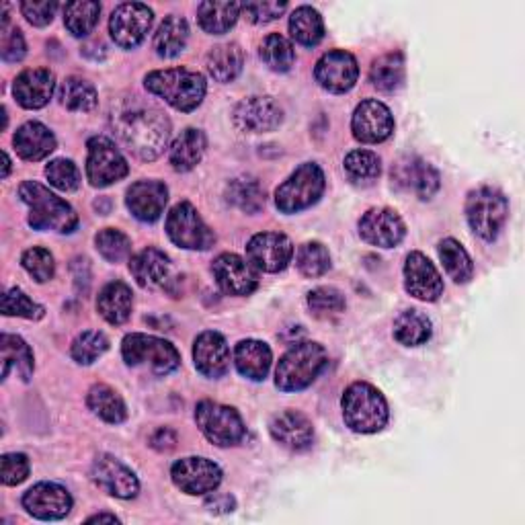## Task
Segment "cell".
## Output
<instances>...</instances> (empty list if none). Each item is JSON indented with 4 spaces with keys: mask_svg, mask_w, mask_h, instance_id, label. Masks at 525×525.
Returning a JSON list of instances; mask_svg holds the SVG:
<instances>
[{
    "mask_svg": "<svg viewBox=\"0 0 525 525\" xmlns=\"http://www.w3.org/2000/svg\"><path fill=\"white\" fill-rule=\"evenodd\" d=\"M405 234V222L390 208H374L359 220V236L372 247L392 249L400 245Z\"/></svg>",
    "mask_w": 525,
    "mask_h": 525,
    "instance_id": "44dd1931",
    "label": "cell"
},
{
    "mask_svg": "<svg viewBox=\"0 0 525 525\" xmlns=\"http://www.w3.org/2000/svg\"><path fill=\"white\" fill-rule=\"evenodd\" d=\"M509 216L507 197L493 187H478L466 199V218L474 234L495 240Z\"/></svg>",
    "mask_w": 525,
    "mask_h": 525,
    "instance_id": "ba28073f",
    "label": "cell"
},
{
    "mask_svg": "<svg viewBox=\"0 0 525 525\" xmlns=\"http://www.w3.org/2000/svg\"><path fill=\"white\" fill-rule=\"evenodd\" d=\"M290 33L298 44L312 48L318 46L325 37V23L316 9L298 7L290 17Z\"/></svg>",
    "mask_w": 525,
    "mask_h": 525,
    "instance_id": "b9f144b4",
    "label": "cell"
},
{
    "mask_svg": "<svg viewBox=\"0 0 525 525\" xmlns=\"http://www.w3.org/2000/svg\"><path fill=\"white\" fill-rule=\"evenodd\" d=\"M351 130L355 140L363 144H380L392 136L394 117L390 109L376 99L361 101L353 111Z\"/></svg>",
    "mask_w": 525,
    "mask_h": 525,
    "instance_id": "2e32d148",
    "label": "cell"
},
{
    "mask_svg": "<svg viewBox=\"0 0 525 525\" xmlns=\"http://www.w3.org/2000/svg\"><path fill=\"white\" fill-rule=\"evenodd\" d=\"M439 259L443 269L456 281V284H468L474 275V263L466 249L454 238H446L439 242Z\"/></svg>",
    "mask_w": 525,
    "mask_h": 525,
    "instance_id": "ab89813d",
    "label": "cell"
},
{
    "mask_svg": "<svg viewBox=\"0 0 525 525\" xmlns=\"http://www.w3.org/2000/svg\"><path fill=\"white\" fill-rule=\"evenodd\" d=\"M132 306H134V294L124 281H111V284H107L99 292L97 298V310L109 325H124V322L132 316Z\"/></svg>",
    "mask_w": 525,
    "mask_h": 525,
    "instance_id": "4dcf8cb0",
    "label": "cell"
},
{
    "mask_svg": "<svg viewBox=\"0 0 525 525\" xmlns=\"http://www.w3.org/2000/svg\"><path fill=\"white\" fill-rule=\"evenodd\" d=\"M144 85L152 95L165 99L171 107L185 113L197 109L208 91L206 78L189 68L154 70L144 78Z\"/></svg>",
    "mask_w": 525,
    "mask_h": 525,
    "instance_id": "3957f363",
    "label": "cell"
},
{
    "mask_svg": "<svg viewBox=\"0 0 525 525\" xmlns=\"http://www.w3.org/2000/svg\"><path fill=\"white\" fill-rule=\"evenodd\" d=\"M87 405L89 409L103 419L105 423L119 425L128 419L126 402L111 386L107 384H95L87 394Z\"/></svg>",
    "mask_w": 525,
    "mask_h": 525,
    "instance_id": "836d02e7",
    "label": "cell"
},
{
    "mask_svg": "<svg viewBox=\"0 0 525 525\" xmlns=\"http://www.w3.org/2000/svg\"><path fill=\"white\" fill-rule=\"evenodd\" d=\"M284 121V111L273 97H249L234 107V124L238 130L249 134H265L279 128Z\"/></svg>",
    "mask_w": 525,
    "mask_h": 525,
    "instance_id": "d6986e66",
    "label": "cell"
},
{
    "mask_svg": "<svg viewBox=\"0 0 525 525\" xmlns=\"http://www.w3.org/2000/svg\"><path fill=\"white\" fill-rule=\"evenodd\" d=\"M206 148H208V140L204 132L195 128L183 130L171 146L169 160L173 169L177 173H187L195 169L201 163V158H204Z\"/></svg>",
    "mask_w": 525,
    "mask_h": 525,
    "instance_id": "1f68e13d",
    "label": "cell"
},
{
    "mask_svg": "<svg viewBox=\"0 0 525 525\" xmlns=\"http://www.w3.org/2000/svg\"><path fill=\"white\" fill-rule=\"evenodd\" d=\"M308 306L314 316H331L345 310V296L335 288H316L308 294Z\"/></svg>",
    "mask_w": 525,
    "mask_h": 525,
    "instance_id": "db71d44e",
    "label": "cell"
},
{
    "mask_svg": "<svg viewBox=\"0 0 525 525\" xmlns=\"http://www.w3.org/2000/svg\"><path fill=\"white\" fill-rule=\"evenodd\" d=\"M370 83L382 93H394L405 83V60L400 54H384L370 68Z\"/></svg>",
    "mask_w": 525,
    "mask_h": 525,
    "instance_id": "60d3db41",
    "label": "cell"
},
{
    "mask_svg": "<svg viewBox=\"0 0 525 525\" xmlns=\"http://www.w3.org/2000/svg\"><path fill=\"white\" fill-rule=\"evenodd\" d=\"M87 521H89V523H93V521H111V523H117L119 519H117L115 515H109V513H99V515H93V517H89Z\"/></svg>",
    "mask_w": 525,
    "mask_h": 525,
    "instance_id": "6125c7cd",
    "label": "cell"
},
{
    "mask_svg": "<svg viewBox=\"0 0 525 525\" xmlns=\"http://www.w3.org/2000/svg\"><path fill=\"white\" fill-rule=\"evenodd\" d=\"M3 484L17 487L29 476V460L23 454H5L3 456Z\"/></svg>",
    "mask_w": 525,
    "mask_h": 525,
    "instance_id": "6f0895ef",
    "label": "cell"
},
{
    "mask_svg": "<svg viewBox=\"0 0 525 525\" xmlns=\"http://www.w3.org/2000/svg\"><path fill=\"white\" fill-rule=\"evenodd\" d=\"M19 197L29 208V226L33 230H54L70 234L78 226V216L70 204L37 181H25Z\"/></svg>",
    "mask_w": 525,
    "mask_h": 525,
    "instance_id": "7a4b0ae2",
    "label": "cell"
},
{
    "mask_svg": "<svg viewBox=\"0 0 525 525\" xmlns=\"http://www.w3.org/2000/svg\"><path fill=\"white\" fill-rule=\"evenodd\" d=\"M113 130L134 156L154 160L165 152L171 138V121L150 105L121 109L113 115Z\"/></svg>",
    "mask_w": 525,
    "mask_h": 525,
    "instance_id": "6da1fadb",
    "label": "cell"
},
{
    "mask_svg": "<svg viewBox=\"0 0 525 525\" xmlns=\"http://www.w3.org/2000/svg\"><path fill=\"white\" fill-rule=\"evenodd\" d=\"M212 273L228 296H251L259 288V271L234 253L220 255L212 265Z\"/></svg>",
    "mask_w": 525,
    "mask_h": 525,
    "instance_id": "9a60e30c",
    "label": "cell"
},
{
    "mask_svg": "<svg viewBox=\"0 0 525 525\" xmlns=\"http://www.w3.org/2000/svg\"><path fill=\"white\" fill-rule=\"evenodd\" d=\"M95 245L101 257L109 263H119L130 257L132 253V240L115 228H105L95 236Z\"/></svg>",
    "mask_w": 525,
    "mask_h": 525,
    "instance_id": "681fc988",
    "label": "cell"
},
{
    "mask_svg": "<svg viewBox=\"0 0 525 525\" xmlns=\"http://www.w3.org/2000/svg\"><path fill=\"white\" fill-rule=\"evenodd\" d=\"M240 17V3H201L197 19L201 29L210 35L228 33Z\"/></svg>",
    "mask_w": 525,
    "mask_h": 525,
    "instance_id": "74e56055",
    "label": "cell"
},
{
    "mask_svg": "<svg viewBox=\"0 0 525 525\" xmlns=\"http://www.w3.org/2000/svg\"><path fill=\"white\" fill-rule=\"evenodd\" d=\"M23 507L37 519L54 521L70 513L72 497L56 482H39L23 495Z\"/></svg>",
    "mask_w": 525,
    "mask_h": 525,
    "instance_id": "7402d4cb",
    "label": "cell"
},
{
    "mask_svg": "<svg viewBox=\"0 0 525 525\" xmlns=\"http://www.w3.org/2000/svg\"><path fill=\"white\" fill-rule=\"evenodd\" d=\"M169 201V189L160 181H138L128 189L126 206L140 222L152 224L165 212Z\"/></svg>",
    "mask_w": 525,
    "mask_h": 525,
    "instance_id": "d4e9b609",
    "label": "cell"
},
{
    "mask_svg": "<svg viewBox=\"0 0 525 525\" xmlns=\"http://www.w3.org/2000/svg\"><path fill=\"white\" fill-rule=\"evenodd\" d=\"M392 185L419 199H431L439 189V173L419 156H405L392 167Z\"/></svg>",
    "mask_w": 525,
    "mask_h": 525,
    "instance_id": "ffe728a7",
    "label": "cell"
},
{
    "mask_svg": "<svg viewBox=\"0 0 525 525\" xmlns=\"http://www.w3.org/2000/svg\"><path fill=\"white\" fill-rule=\"evenodd\" d=\"M56 11H58V3H54V0H42V3H21L23 17L35 27L50 25L54 21Z\"/></svg>",
    "mask_w": 525,
    "mask_h": 525,
    "instance_id": "680465c9",
    "label": "cell"
},
{
    "mask_svg": "<svg viewBox=\"0 0 525 525\" xmlns=\"http://www.w3.org/2000/svg\"><path fill=\"white\" fill-rule=\"evenodd\" d=\"M21 263L25 271L37 281V284H46V281H50L56 273V263H54L52 253L42 247H33L25 251Z\"/></svg>",
    "mask_w": 525,
    "mask_h": 525,
    "instance_id": "f907efd6",
    "label": "cell"
},
{
    "mask_svg": "<svg viewBox=\"0 0 525 525\" xmlns=\"http://www.w3.org/2000/svg\"><path fill=\"white\" fill-rule=\"evenodd\" d=\"M259 54H261V60L267 64V68L273 72H288L292 70L296 62L294 46L279 33H271L263 39Z\"/></svg>",
    "mask_w": 525,
    "mask_h": 525,
    "instance_id": "bcb514c9",
    "label": "cell"
},
{
    "mask_svg": "<svg viewBox=\"0 0 525 525\" xmlns=\"http://www.w3.org/2000/svg\"><path fill=\"white\" fill-rule=\"evenodd\" d=\"M345 173L357 185H370L382 173V160L370 150H353L345 156Z\"/></svg>",
    "mask_w": 525,
    "mask_h": 525,
    "instance_id": "f6af8a7d",
    "label": "cell"
},
{
    "mask_svg": "<svg viewBox=\"0 0 525 525\" xmlns=\"http://www.w3.org/2000/svg\"><path fill=\"white\" fill-rule=\"evenodd\" d=\"M359 76V66L353 54L345 50H333L329 54L322 56L316 62L314 68V78L316 83L335 95L347 93L355 87Z\"/></svg>",
    "mask_w": 525,
    "mask_h": 525,
    "instance_id": "e0dca14e",
    "label": "cell"
},
{
    "mask_svg": "<svg viewBox=\"0 0 525 525\" xmlns=\"http://www.w3.org/2000/svg\"><path fill=\"white\" fill-rule=\"evenodd\" d=\"M226 199L245 214H259L265 208V189L255 177H238L228 183Z\"/></svg>",
    "mask_w": 525,
    "mask_h": 525,
    "instance_id": "8d00e7d4",
    "label": "cell"
},
{
    "mask_svg": "<svg viewBox=\"0 0 525 525\" xmlns=\"http://www.w3.org/2000/svg\"><path fill=\"white\" fill-rule=\"evenodd\" d=\"M0 351H3V380L15 370L23 382H29L33 376V353L29 345L21 337L5 333L0 337Z\"/></svg>",
    "mask_w": 525,
    "mask_h": 525,
    "instance_id": "e575fe53",
    "label": "cell"
},
{
    "mask_svg": "<svg viewBox=\"0 0 525 525\" xmlns=\"http://www.w3.org/2000/svg\"><path fill=\"white\" fill-rule=\"evenodd\" d=\"M107 349H109V339L103 333L85 331L74 339L70 347V355L76 363H80V366H91V363L97 361Z\"/></svg>",
    "mask_w": 525,
    "mask_h": 525,
    "instance_id": "c3c4849f",
    "label": "cell"
},
{
    "mask_svg": "<svg viewBox=\"0 0 525 525\" xmlns=\"http://www.w3.org/2000/svg\"><path fill=\"white\" fill-rule=\"evenodd\" d=\"M206 507L212 513H230V511L236 509V501L230 495H214V497H210L206 501Z\"/></svg>",
    "mask_w": 525,
    "mask_h": 525,
    "instance_id": "94428289",
    "label": "cell"
},
{
    "mask_svg": "<svg viewBox=\"0 0 525 525\" xmlns=\"http://www.w3.org/2000/svg\"><path fill=\"white\" fill-rule=\"evenodd\" d=\"M87 148V177L93 187H109L128 175V160L109 138L95 136L89 140Z\"/></svg>",
    "mask_w": 525,
    "mask_h": 525,
    "instance_id": "8fae6325",
    "label": "cell"
},
{
    "mask_svg": "<svg viewBox=\"0 0 525 525\" xmlns=\"http://www.w3.org/2000/svg\"><path fill=\"white\" fill-rule=\"evenodd\" d=\"M101 5L93 0H78L64 7V25L74 37H87L99 23Z\"/></svg>",
    "mask_w": 525,
    "mask_h": 525,
    "instance_id": "7bdbcfd3",
    "label": "cell"
},
{
    "mask_svg": "<svg viewBox=\"0 0 525 525\" xmlns=\"http://www.w3.org/2000/svg\"><path fill=\"white\" fill-rule=\"evenodd\" d=\"M327 363L329 355L320 343H296L277 363L275 386L281 392H300L320 376V372L327 368Z\"/></svg>",
    "mask_w": 525,
    "mask_h": 525,
    "instance_id": "277c9868",
    "label": "cell"
},
{
    "mask_svg": "<svg viewBox=\"0 0 525 525\" xmlns=\"http://www.w3.org/2000/svg\"><path fill=\"white\" fill-rule=\"evenodd\" d=\"M271 361H273L271 349L263 341L247 339V341H240L234 349L236 370L240 372V376H245L247 380L253 382H263L267 378Z\"/></svg>",
    "mask_w": 525,
    "mask_h": 525,
    "instance_id": "f546056e",
    "label": "cell"
},
{
    "mask_svg": "<svg viewBox=\"0 0 525 525\" xmlns=\"http://www.w3.org/2000/svg\"><path fill=\"white\" fill-rule=\"evenodd\" d=\"M15 150L23 160L29 163H37V160H44L56 150V138L54 134L39 121H27L23 124L15 138H13Z\"/></svg>",
    "mask_w": 525,
    "mask_h": 525,
    "instance_id": "f1b7e54d",
    "label": "cell"
},
{
    "mask_svg": "<svg viewBox=\"0 0 525 525\" xmlns=\"http://www.w3.org/2000/svg\"><path fill=\"white\" fill-rule=\"evenodd\" d=\"M56 91V76L48 68H29L21 72L13 85L17 103L25 109H42Z\"/></svg>",
    "mask_w": 525,
    "mask_h": 525,
    "instance_id": "484cf974",
    "label": "cell"
},
{
    "mask_svg": "<svg viewBox=\"0 0 525 525\" xmlns=\"http://www.w3.org/2000/svg\"><path fill=\"white\" fill-rule=\"evenodd\" d=\"M193 361L201 376L218 380L230 370V349L226 339L216 331H206L195 339Z\"/></svg>",
    "mask_w": 525,
    "mask_h": 525,
    "instance_id": "603a6c76",
    "label": "cell"
},
{
    "mask_svg": "<svg viewBox=\"0 0 525 525\" xmlns=\"http://www.w3.org/2000/svg\"><path fill=\"white\" fill-rule=\"evenodd\" d=\"M167 234L177 247L187 251H208L216 242V234L187 201L177 204L167 216Z\"/></svg>",
    "mask_w": 525,
    "mask_h": 525,
    "instance_id": "30bf717a",
    "label": "cell"
},
{
    "mask_svg": "<svg viewBox=\"0 0 525 525\" xmlns=\"http://www.w3.org/2000/svg\"><path fill=\"white\" fill-rule=\"evenodd\" d=\"M325 191V173L314 163L298 167L275 191V206L281 214H298L312 208Z\"/></svg>",
    "mask_w": 525,
    "mask_h": 525,
    "instance_id": "52a82bcc",
    "label": "cell"
},
{
    "mask_svg": "<svg viewBox=\"0 0 525 525\" xmlns=\"http://www.w3.org/2000/svg\"><path fill=\"white\" fill-rule=\"evenodd\" d=\"M394 339L405 347H419L431 339V320L419 310L402 312L394 320Z\"/></svg>",
    "mask_w": 525,
    "mask_h": 525,
    "instance_id": "f35d334b",
    "label": "cell"
},
{
    "mask_svg": "<svg viewBox=\"0 0 525 525\" xmlns=\"http://www.w3.org/2000/svg\"><path fill=\"white\" fill-rule=\"evenodd\" d=\"M9 173H11V158H9V154L5 152V173H3V177L7 179Z\"/></svg>",
    "mask_w": 525,
    "mask_h": 525,
    "instance_id": "be15d7a7",
    "label": "cell"
},
{
    "mask_svg": "<svg viewBox=\"0 0 525 525\" xmlns=\"http://www.w3.org/2000/svg\"><path fill=\"white\" fill-rule=\"evenodd\" d=\"M152 21H154V13L148 5L124 3L111 15L109 33L119 48L134 50L146 39Z\"/></svg>",
    "mask_w": 525,
    "mask_h": 525,
    "instance_id": "7c38bea8",
    "label": "cell"
},
{
    "mask_svg": "<svg viewBox=\"0 0 525 525\" xmlns=\"http://www.w3.org/2000/svg\"><path fill=\"white\" fill-rule=\"evenodd\" d=\"M195 423L218 448H232L245 439L247 427L236 409L220 405V402L204 400L195 409Z\"/></svg>",
    "mask_w": 525,
    "mask_h": 525,
    "instance_id": "9c48e42d",
    "label": "cell"
},
{
    "mask_svg": "<svg viewBox=\"0 0 525 525\" xmlns=\"http://www.w3.org/2000/svg\"><path fill=\"white\" fill-rule=\"evenodd\" d=\"M46 177L60 191H76L80 187V171L68 158H56L46 167Z\"/></svg>",
    "mask_w": 525,
    "mask_h": 525,
    "instance_id": "f5cc1de1",
    "label": "cell"
},
{
    "mask_svg": "<svg viewBox=\"0 0 525 525\" xmlns=\"http://www.w3.org/2000/svg\"><path fill=\"white\" fill-rule=\"evenodd\" d=\"M3 312L7 316H21L27 320H39L46 316V308L35 304L23 290L13 288L3 296Z\"/></svg>",
    "mask_w": 525,
    "mask_h": 525,
    "instance_id": "816d5d0a",
    "label": "cell"
},
{
    "mask_svg": "<svg viewBox=\"0 0 525 525\" xmlns=\"http://www.w3.org/2000/svg\"><path fill=\"white\" fill-rule=\"evenodd\" d=\"M296 265L304 277H320L331 269V255L329 249L322 242H306L298 249Z\"/></svg>",
    "mask_w": 525,
    "mask_h": 525,
    "instance_id": "7dc6e473",
    "label": "cell"
},
{
    "mask_svg": "<svg viewBox=\"0 0 525 525\" xmlns=\"http://www.w3.org/2000/svg\"><path fill=\"white\" fill-rule=\"evenodd\" d=\"M91 480L101 491L117 499H134L140 491L136 474L109 454H101L95 458L91 466Z\"/></svg>",
    "mask_w": 525,
    "mask_h": 525,
    "instance_id": "ac0fdd59",
    "label": "cell"
},
{
    "mask_svg": "<svg viewBox=\"0 0 525 525\" xmlns=\"http://www.w3.org/2000/svg\"><path fill=\"white\" fill-rule=\"evenodd\" d=\"M121 355L128 366L150 370L154 376H169L181 366V355L173 343L142 333H132L124 339Z\"/></svg>",
    "mask_w": 525,
    "mask_h": 525,
    "instance_id": "8992f818",
    "label": "cell"
},
{
    "mask_svg": "<svg viewBox=\"0 0 525 525\" xmlns=\"http://www.w3.org/2000/svg\"><path fill=\"white\" fill-rule=\"evenodd\" d=\"M345 425L355 433H378L388 423V402L368 382L351 384L341 400Z\"/></svg>",
    "mask_w": 525,
    "mask_h": 525,
    "instance_id": "5b68a950",
    "label": "cell"
},
{
    "mask_svg": "<svg viewBox=\"0 0 525 525\" xmlns=\"http://www.w3.org/2000/svg\"><path fill=\"white\" fill-rule=\"evenodd\" d=\"M150 446L156 450V452H171L175 450L177 446V433L169 427H160L152 433L150 437Z\"/></svg>",
    "mask_w": 525,
    "mask_h": 525,
    "instance_id": "91938a15",
    "label": "cell"
},
{
    "mask_svg": "<svg viewBox=\"0 0 525 525\" xmlns=\"http://www.w3.org/2000/svg\"><path fill=\"white\" fill-rule=\"evenodd\" d=\"M171 478L187 495H208L220 487L222 470L208 458H183L173 464Z\"/></svg>",
    "mask_w": 525,
    "mask_h": 525,
    "instance_id": "5bb4252c",
    "label": "cell"
},
{
    "mask_svg": "<svg viewBox=\"0 0 525 525\" xmlns=\"http://www.w3.org/2000/svg\"><path fill=\"white\" fill-rule=\"evenodd\" d=\"M405 288L423 302H435L443 294V279L435 265L419 251L411 253L405 263Z\"/></svg>",
    "mask_w": 525,
    "mask_h": 525,
    "instance_id": "cb8c5ba5",
    "label": "cell"
},
{
    "mask_svg": "<svg viewBox=\"0 0 525 525\" xmlns=\"http://www.w3.org/2000/svg\"><path fill=\"white\" fill-rule=\"evenodd\" d=\"M286 9H288V3H273V0H253V3L240 5V13L255 25L275 21L277 17L286 13Z\"/></svg>",
    "mask_w": 525,
    "mask_h": 525,
    "instance_id": "11a10c76",
    "label": "cell"
},
{
    "mask_svg": "<svg viewBox=\"0 0 525 525\" xmlns=\"http://www.w3.org/2000/svg\"><path fill=\"white\" fill-rule=\"evenodd\" d=\"M187 39H189L187 21L179 15H169L154 33V52L160 58H175L185 50Z\"/></svg>",
    "mask_w": 525,
    "mask_h": 525,
    "instance_id": "d6a6232c",
    "label": "cell"
},
{
    "mask_svg": "<svg viewBox=\"0 0 525 525\" xmlns=\"http://www.w3.org/2000/svg\"><path fill=\"white\" fill-rule=\"evenodd\" d=\"M271 437L281 448L290 452H304L314 441V427L306 415L298 411H284L271 419L269 423Z\"/></svg>",
    "mask_w": 525,
    "mask_h": 525,
    "instance_id": "4316f807",
    "label": "cell"
},
{
    "mask_svg": "<svg viewBox=\"0 0 525 525\" xmlns=\"http://www.w3.org/2000/svg\"><path fill=\"white\" fill-rule=\"evenodd\" d=\"M60 101L70 111H93L97 107V91L85 78L70 76L60 87Z\"/></svg>",
    "mask_w": 525,
    "mask_h": 525,
    "instance_id": "ee69618b",
    "label": "cell"
},
{
    "mask_svg": "<svg viewBox=\"0 0 525 525\" xmlns=\"http://www.w3.org/2000/svg\"><path fill=\"white\" fill-rule=\"evenodd\" d=\"M294 247L286 234L261 232L255 234L247 245V261L265 273H279L292 261Z\"/></svg>",
    "mask_w": 525,
    "mask_h": 525,
    "instance_id": "4fadbf2b",
    "label": "cell"
},
{
    "mask_svg": "<svg viewBox=\"0 0 525 525\" xmlns=\"http://www.w3.org/2000/svg\"><path fill=\"white\" fill-rule=\"evenodd\" d=\"M242 64H245V54L236 44H220L212 48L206 58V68L218 83H232L242 72Z\"/></svg>",
    "mask_w": 525,
    "mask_h": 525,
    "instance_id": "d590c367",
    "label": "cell"
},
{
    "mask_svg": "<svg viewBox=\"0 0 525 525\" xmlns=\"http://www.w3.org/2000/svg\"><path fill=\"white\" fill-rule=\"evenodd\" d=\"M0 54H3L5 62H21L27 54V46L21 29L9 25V13L5 9V21H3V42H0Z\"/></svg>",
    "mask_w": 525,
    "mask_h": 525,
    "instance_id": "9f6ffc18",
    "label": "cell"
},
{
    "mask_svg": "<svg viewBox=\"0 0 525 525\" xmlns=\"http://www.w3.org/2000/svg\"><path fill=\"white\" fill-rule=\"evenodd\" d=\"M130 271L144 290H160L171 279V259L158 249H144L130 259Z\"/></svg>",
    "mask_w": 525,
    "mask_h": 525,
    "instance_id": "83f0119b",
    "label": "cell"
}]
</instances>
